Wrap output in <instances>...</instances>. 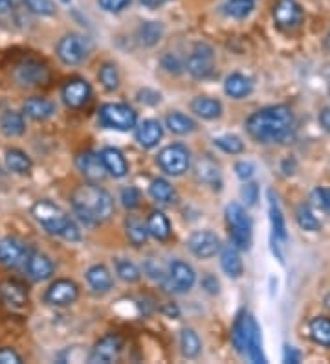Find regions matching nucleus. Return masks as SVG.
Segmentation results:
<instances>
[{
	"instance_id": "obj_1",
	"label": "nucleus",
	"mask_w": 330,
	"mask_h": 364,
	"mask_svg": "<svg viewBox=\"0 0 330 364\" xmlns=\"http://www.w3.org/2000/svg\"><path fill=\"white\" fill-rule=\"evenodd\" d=\"M246 129L251 138L263 144H281L292 136L294 114L286 105L264 107L248 118Z\"/></svg>"
},
{
	"instance_id": "obj_2",
	"label": "nucleus",
	"mask_w": 330,
	"mask_h": 364,
	"mask_svg": "<svg viewBox=\"0 0 330 364\" xmlns=\"http://www.w3.org/2000/svg\"><path fill=\"white\" fill-rule=\"evenodd\" d=\"M72 206L79 219L87 225L109 221L114 213V200L109 191L90 182L87 186L75 188L72 193Z\"/></svg>"
},
{
	"instance_id": "obj_3",
	"label": "nucleus",
	"mask_w": 330,
	"mask_h": 364,
	"mask_svg": "<svg viewBox=\"0 0 330 364\" xmlns=\"http://www.w3.org/2000/svg\"><path fill=\"white\" fill-rule=\"evenodd\" d=\"M231 342L238 353L246 355L251 363L264 364L266 357L263 353V338L257 320L250 313H238L231 328Z\"/></svg>"
},
{
	"instance_id": "obj_4",
	"label": "nucleus",
	"mask_w": 330,
	"mask_h": 364,
	"mask_svg": "<svg viewBox=\"0 0 330 364\" xmlns=\"http://www.w3.org/2000/svg\"><path fill=\"white\" fill-rule=\"evenodd\" d=\"M31 213L35 221L48 234H55L65 237L66 241H79L81 232L77 228L72 218L59 205L52 203V200H37Z\"/></svg>"
},
{
	"instance_id": "obj_5",
	"label": "nucleus",
	"mask_w": 330,
	"mask_h": 364,
	"mask_svg": "<svg viewBox=\"0 0 330 364\" xmlns=\"http://www.w3.org/2000/svg\"><path fill=\"white\" fill-rule=\"evenodd\" d=\"M226 219H228L229 237L231 245L238 250H250L251 247V219L246 208L238 203L226 206Z\"/></svg>"
},
{
	"instance_id": "obj_6",
	"label": "nucleus",
	"mask_w": 330,
	"mask_h": 364,
	"mask_svg": "<svg viewBox=\"0 0 330 364\" xmlns=\"http://www.w3.org/2000/svg\"><path fill=\"white\" fill-rule=\"evenodd\" d=\"M99 122L109 129L131 131L138 125V114L125 103H105L99 109Z\"/></svg>"
},
{
	"instance_id": "obj_7",
	"label": "nucleus",
	"mask_w": 330,
	"mask_h": 364,
	"mask_svg": "<svg viewBox=\"0 0 330 364\" xmlns=\"http://www.w3.org/2000/svg\"><path fill=\"white\" fill-rule=\"evenodd\" d=\"M158 166L162 171L172 177H180L184 175L191 166L189 149L182 144H171V146L163 147L158 153Z\"/></svg>"
},
{
	"instance_id": "obj_8",
	"label": "nucleus",
	"mask_w": 330,
	"mask_h": 364,
	"mask_svg": "<svg viewBox=\"0 0 330 364\" xmlns=\"http://www.w3.org/2000/svg\"><path fill=\"white\" fill-rule=\"evenodd\" d=\"M55 52H57V58L65 65L75 67V65H81L88 58L90 45H88V41L83 36H79V33H66V36H62L59 39Z\"/></svg>"
},
{
	"instance_id": "obj_9",
	"label": "nucleus",
	"mask_w": 330,
	"mask_h": 364,
	"mask_svg": "<svg viewBox=\"0 0 330 364\" xmlns=\"http://www.w3.org/2000/svg\"><path fill=\"white\" fill-rule=\"evenodd\" d=\"M185 68L194 80H207L215 72V52L206 43H198L193 48L191 55L187 58Z\"/></svg>"
},
{
	"instance_id": "obj_10",
	"label": "nucleus",
	"mask_w": 330,
	"mask_h": 364,
	"mask_svg": "<svg viewBox=\"0 0 330 364\" xmlns=\"http://www.w3.org/2000/svg\"><path fill=\"white\" fill-rule=\"evenodd\" d=\"M197 282V274H194L193 267L187 265L182 259H175L169 267V272L163 276V287L167 291H172V293H187L191 291Z\"/></svg>"
},
{
	"instance_id": "obj_11",
	"label": "nucleus",
	"mask_w": 330,
	"mask_h": 364,
	"mask_svg": "<svg viewBox=\"0 0 330 364\" xmlns=\"http://www.w3.org/2000/svg\"><path fill=\"white\" fill-rule=\"evenodd\" d=\"M268 212H270V223H272V247L273 254L277 256L279 262L282 263V252L281 247H285L288 241V232H286V223L282 210L279 206L277 199L273 197V191H268Z\"/></svg>"
},
{
	"instance_id": "obj_12",
	"label": "nucleus",
	"mask_w": 330,
	"mask_h": 364,
	"mask_svg": "<svg viewBox=\"0 0 330 364\" xmlns=\"http://www.w3.org/2000/svg\"><path fill=\"white\" fill-rule=\"evenodd\" d=\"M187 249L200 259H209L220 252L222 245H220L219 235L211 230H198L189 235L187 240Z\"/></svg>"
},
{
	"instance_id": "obj_13",
	"label": "nucleus",
	"mask_w": 330,
	"mask_h": 364,
	"mask_svg": "<svg viewBox=\"0 0 330 364\" xmlns=\"http://www.w3.org/2000/svg\"><path fill=\"white\" fill-rule=\"evenodd\" d=\"M15 81L22 87H39V85L48 83L50 70L44 67L43 63L26 59L15 68Z\"/></svg>"
},
{
	"instance_id": "obj_14",
	"label": "nucleus",
	"mask_w": 330,
	"mask_h": 364,
	"mask_svg": "<svg viewBox=\"0 0 330 364\" xmlns=\"http://www.w3.org/2000/svg\"><path fill=\"white\" fill-rule=\"evenodd\" d=\"M79 298V285L72 280H57L53 282L44 294V300L50 306L55 307H66L74 304Z\"/></svg>"
},
{
	"instance_id": "obj_15",
	"label": "nucleus",
	"mask_w": 330,
	"mask_h": 364,
	"mask_svg": "<svg viewBox=\"0 0 330 364\" xmlns=\"http://www.w3.org/2000/svg\"><path fill=\"white\" fill-rule=\"evenodd\" d=\"M123 350V341L119 335H105L103 338L96 342V346L92 348V353H90V363H101V364H110L118 360L119 353Z\"/></svg>"
},
{
	"instance_id": "obj_16",
	"label": "nucleus",
	"mask_w": 330,
	"mask_h": 364,
	"mask_svg": "<svg viewBox=\"0 0 330 364\" xmlns=\"http://www.w3.org/2000/svg\"><path fill=\"white\" fill-rule=\"evenodd\" d=\"M273 21L281 30H292L303 23V8L295 0H279L273 6Z\"/></svg>"
},
{
	"instance_id": "obj_17",
	"label": "nucleus",
	"mask_w": 330,
	"mask_h": 364,
	"mask_svg": "<svg viewBox=\"0 0 330 364\" xmlns=\"http://www.w3.org/2000/svg\"><path fill=\"white\" fill-rule=\"evenodd\" d=\"M61 96L66 107L81 109V107L87 105L90 102V98H92V87H90V83L87 80L75 77V80H70L62 87Z\"/></svg>"
},
{
	"instance_id": "obj_18",
	"label": "nucleus",
	"mask_w": 330,
	"mask_h": 364,
	"mask_svg": "<svg viewBox=\"0 0 330 364\" xmlns=\"http://www.w3.org/2000/svg\"><path fill=\"white\" fill-rule=\"evenodd\" d=\"M26 245L18 241L17 237H4L0 240V263L8 269H17L24 265L28 258Z\"/></svg>"
},
{
	"instance_id": "obj_19",
	"label": "nucleus",
	"mask_w": 330,
	"mask_h": 364,
	"mask_svg": "<svg viewBox=\"0 0 330 364\" xmlns=\"http://www.w3.org/2000/svg\"><path fill=\"white\" fill-rule=\"evenodd\" d=\"M75 164H77V169H79L81 173L84 175V178H88V181L94 182V184L101 182L103 178L106 177V169L101 162V156L97 155V153H81V155L77 156V160H75Z\"/></svg>"
},
{
	"instance_id": "obj_20",
	"label": "nucleus",
	"mask_w": 330,
	"mask_h": 364,
	"mask_svg": "<svg viewBox=\"0 0 330 364\" xmlns=\"http://www.w3.org/2000/svg\"><path fill=\"white\" fill-rule=\"evenodd\" d=\"M24 269H26L28 276L33 282H44L52 278L53 274V263L46 254L40 252H30L28 254L26 262H24Z\"/></svg>"
},
{
	"instance_id": "obj_21",
	"label": "nucleus",
	"mask_w": 330,
	"mask_h": 364,
	"mask_svg": "<svg viewBox=\"0 0 330 364\" xmlns=\"http://www.w3.org/2000/svg\"><path fill=\"white\" fill-rule=\"evenodd\" d=\"M0 300L9 307L21 309V307L28 306V289L26 285L18 280H6L0 285Z\"/></svg>"
},
{
	"instance_id": "obj_22",
	"label": "nucleus",
	"mask_w": 330,
	"mask_h": 364,
	"mask_svg": "<svg viewBox=\"0 0 330 364\" xmlns=\"http://www.w3.org/2000/svg\"><path fill=\"white\" fill-rule=\"evenodd\" d=\"M99 156H101V162L105 166L106 173L112 175L114 178L127 177L128 162L118 147H103Z\"/></svg>"
},
{
	"instance_id": "obj_23",
	"label": "nucleus",
	"mask_w": 330,
	"mask_h": 364,
	"mask_svg": "<svg viewBox=\"0 0 330 364\" xmlns=\"http://www.w3.org/2000/svg\"><path fill=\"white\" fill-rule=\"evenodd\" d=\"M162 136L163 127L158 120H143L140 125H136V142L143 149H153L158 146Z\"/></svg>"
},
{
	"instance_id": "obj_24",
	"label": "nucleus",
	"mask_w": 330,
	"mask_h": 364,
	"mask_svg": "<svg viewBox=\"0 0 330 364\" xmlns=\"http://www.w3.org/2000/svg\"><path fill=\"white\" fill-rule=\"evenodd\" d=\"M24 112H26V116H30L31 120L44 122L55 114V103L46 98H40V96H33V98L24 102Z\"/></svg>"
},
{
	"instance_id": "obj_25",
	"label": "nucleus",
	"mask_w": 330,
	"mask_h": 364,
	"mask_svg": "<svg viewBox=\"0 0 330 364\" xmlns=\"http://www.w3.org/2000/svg\"><path fill=\"white\" fill-rule=\"evenodd\" d=\"M251 90H253V81L250 77H246L244 74H229L224 81V92L228 94L229 98L233 100H242L250 96Z\"/></svg>"
},
{
	"instance_id": "obj_26",
	"label": "nucleus",
	"mask_w": 330,
	"mask_h": 364,
	"mask_svg": "<svg viewBox=\"0 0 330 364\" xmlns=\"http://www.w3.org/2000/svg\"><path fill=\"white\" fill-rule=\"evenodd\" d=\"M87 282L88 285L92 287L94 293L105 294L109 293L112 285H114V280H112V274L106 269L105 265H92L87 271Z\"/></svg>"
},
{
	"instance_id": "obj_27",
	"label": "nucleus",
	"mask_w": 330,
	"mask_h": 364,
	"mask_svg": "<svg viewBox=\"0 0 330 364\" xmlns=\"http://www.w3.org/2000/svg\"><path fill=\"white\" fill-rule=\"evenodd\" d=\"M145 227L149 235H153L154 240L158 241H167L172 234L171 223H169L167 215L163 212H158V210H154V212L149 213V218H147L145 221Z\"/></svg>"
},
{
	"instance_id": "obj_28",
	"label": "nucleus",
	"mask_w": 330,
	"mask_h": 364,
	"mask_svg": "<svg viewBox=\"0 0 330 364\" xmlns=\"http://www.w3.org/2000/svg\"><path fill=\"white\" fill-rule=\"evenodd\" d=\"M220 267L222 271L229 276V278H241L244 272V265H242L241 254H238L237 247L228 245L220 250Z\"/></svg>"
},
{
	"instance_id": "obj_29",
	"label": "nucleus",
	"mask_w": 330,
	"mask_h": 364,
	"mask_svg": "<svg viewBox=\"0 0 330 364\" xmlns=\"http://www.w3.org/2000/svg\"><path fill=\"white\" fill-rule=\"evenodd\" d=\"M191 111L202 120H216L222 116V103L215 98H207V96H198L191 102Z\"/></svg>"
},
{
	"instance_id": "obj_30",
	"label": "nucleus",
	"mask_w": 330,
	"mask_h": 364,
	"mask_svg": "<svg viewBox=\"0 0 330 364\" xmlns=\"http://www.w3.org/2000/svg\"><path fill=\"white\" fill-rule=\"evenodd\" d=\"M165 125H167V129L175 134H191L193 131H197V122L191 118V116L184 114V112H169L167 118H165Z\"/></svg>"
},
{
	"instance_id": "obj_31",
	"label": "nucleus",
	"mask_w": 330,
	"mask_h": 364,
	"mask_svg": "<svg viewBox=\"0 0 330 364\" xmlns=\"http://www.w3.org/2000/svg\"><path fill=\"white\" fill-rule=\"evenodd\" d=\"M0 131L9 138L21 136L26 131V124H24V116L21 112L6 111L0 116Z\"/></svg>"
},
{
	"instance_id": "obj_32",
	"label": "nucleus",
	"mask_w": 330,
	"mask_h": 364,
	"mask_svg": "<svg viewBox=\"0 0 330 364\" xmlns=\"http://www.w3.org/2000/svg\"><path fill=\"white\" fill-rule=\"evenodd\" d=\"M308 333L316 344L330 348V318L326 316H316L308 324Z\"/></svg>"
},
{
	"instance_id": "obj_33",
	"label": "nucleus",
	"mask_w": 330,
	"mask_h": 364,
	"mask_svg": "<svg viewBox=\"0 0 330 364\" xmlns=\"http://www.w3.org/2000/svg\"><path fill=\"white\" fill-rule=\"evenodd\" d=\"M6 168L9 169V171H13V173L17 175H26L30 173L31 169V159L26 155L24 151H21V149H8L6 151Z\"/></svg>"
},
{
	"instance_id": "obj_34",
	"label": "nucleus",
	"mask_w": 330,
	"mask_h": 364,
	"mask_svg": "<svg viewBox=\"0 0 330 364\" xmlns=\"http://www.w3.org/2000/svg\"><path fill=\"white\" fill-rule=\"evenodd\" d=\"M149 193L154 200H158L162 205H171L176 199V191L172 184L165 178H154L149 186Z\"/></svg>"
},
{
	"instance_id": "obj_35",
	"label": "nucleus",
	"mask_w": 330,
	"mask_h": 364,
	"mask_svg": "<svg viewBox=\"0 0 330 364\" xmlns=\"http://www.w3.org/2000/svg\"><path fill=\"white\" fill-rule=\"evenodd\" d=\"M194 173H197L198 181L206 182V184H215L220 178V168L213 159L202 156L194 166Z\"/></svg>"
},
{
	"instance_id": "obj_36",
	"label": "nucleus",
	"mask_w": 330,
	"mask_h": 364,
	"mask_svg": "<svg viewBox=\"0 0 330 364\" xmlns=\"http://www.w3.org/2000/svg\"><path fill=\"white\" fill-rule=\"evenodd\" d=\"M125 232H127V237L134 247H143L147 243V237H149V232L147 227L138 218L131 215L125 221Z\"/></svg>"
},
{
	"instance_id": "obj_37",
	"label": "nucleus",
	"mask_w": 330,
	"mask_h": 364,
	"mask_svg": "<svg viewBox=\"0 0 330 364\" xmlns=\"http://www.w3.org/2000/svg\"><path fill=\"white\" fill-rule=\"evenodd\" d=\"M180 348L184 357L187 359H194V357L200 355V351H202V342L198 338V335L194 333L193 329H182L180 333Z\"/></svg>"
},
{
	"instance_id": "obj_38",
	"label": "nucleus",
	"mask_w": 330,
	"mask_h": 364,
	"mask_svg": "<svg viewBox=\"0 0 330 364\" xmlns=\"http://www.w3.org/2000/svg\"><path fill=\"white\" fill-rule=\"evenodd\" d=\"M295 219H297V225L307 232H317L319 228H321V221L317 219L314 210L308 205H301L299 208H297V212H295Z\"/></svg>"
},
{
	"instance_id": "obj_39",
	"label": "nucleus",
	"mask_w": 330,
	"mask_h": 364,
	"mask_svg": "<svg viewBox=\"0 0 330 364\" xmlns=\"http://www.w3.org/2000/svg\"><path fill=\"white\" fill-rule=\"evenodd\" d=\"M163 36V28L160 23H143L140 26V41L145 46L158 45Z\"/></svg>"
},
{
	"instance_id": "obj_40",
	"label": "nucleus",
	"mask_w": 330,
	"mask_h": 364,
	"mask_svg": "<svg viewBox=\"0 0 330 364\" xmlns=\"http://www.w3.org/2000/svg\"><path fill=\"white\" fill-rule=\"evenodd\" d=\"M97 77H99L101 85L105 87L106 90H109V92H114V90H118L119 74H118V68H116V65H112V63H105V65L99 68V74H97Z\"/></svg>"
},
{
	"instance_id": "obj_41",
	"label": "nucleus",
	"mask_w": 330,
	"mask_h": 364,
	"mask_svg": "<svg viewBox=\"0 0 330 364\" xmlns=\"http://www.w3.org/2000/svg\"><path fill=\"white\" fill-rule=\"evenodd\" d=\"M213 142H215L220 151L228 153V155H241L244 151V142L235 134H224V136L215 138Z\"/></svg>"
},
{
	"instance_id": "obj_42",
	"label": "nucleus",
	"mask_w": 330,
	"mask_h": 364,
	"mask_svg": "<svg viewBox=\"0 0 330 364\" xmlns=\"http://www.w3.org/2000/svg\"><path fill=\"white\" fill-rule=\"evenodd\" d=\"M116 274L123 282H127V284H134V282H138L141 278L140 269L132 262H128V259L121 258L116 259Z\"/></svg>"
},
{
	"instance_id": "obj_43",
	"label": "nucleus",
	"mask_w": 330,
	"mask_h": 364,
	"mask_svg": "<svg viewBox=\"0 0 330 364\" xmlns=\"http://www.w3.org/2000/svg\"><path fill=\"white\" fill-rule=\"evenodd\" d=\"M255 0H228L226 2V11L235 18H246L253 11Z\"/></svg>"
},
{
	"instance_id": "obj_44",
	"label": "nucleus",
	"mask_w": 330,
	"mask_h": 364,
	"mask_svg": "<svg viewBox=\"0 0 330 364\" xmlns=\"http://www.w3.org/2000/svg\"><path fill=\"white\" fill-rule=\"evenodd\" d=\"M24 4L31 14L40 15V17H52L57 11L52 0H24Z\"/></svg>"
},
{
	"instance_id": "obj_45",
	"label": "nucleus",
	"mask_w": 330,
	"mask_h": 364,
	"mask_svg": "<svg viewBox=\"0 0 330 364\" xmlns=\"http://www.w3.org/2000/svg\"><path fill=\"white\" fill-rule=\"evenodd\" d=\"M310 200H312V206L319 210H325L329 212L330 210V188H316L310 196Z\"/></svg>"
},
{
	"instance_id": "obj_46",
	"label": "nucleus",
	"mask_w": 330,
	"mask_h": 364,
	"mask_svg": "<svg viewBox=\"0 0 330 364\" xmlns=\"http://www.w3.org/2000/svg\"><path fill=\"white\" fill-rule=\"evenodd\" d=\"M140 191H138V188L134 186H127L121 190V203H123L125 208L128 210H134L140 206Z\"/></svg>"
},
{
	"instance_id": "obj_47",
	"label": "nucleus",
	"mask_w": 330,
	"mask_h": 364,
	"mask_svg": "<svg viewBox=\"0 0 330 364\" xmlns=\"http://www.w3.org/2000/svg\"><path fill=\"white\" fill-rule=\"evenodd\" d=\"M132 0H97V4L101 6V9L109 11V14H119L125 8L131 6Z\"/></svg>"
},
{
	"instance_id": "obj_48",
	"label": "nucleus",
	"mask_w": 330,
	"mask_h": 364,
	"mask_svg": "<svg viewBox=\"0 0 330 364\" xmlns=\"http://www.w3.org/2000/svg\"><path fill=\"white\" fill-rule=\"evenodd\" d=\"M235 173H237L241 181H250L253 173H255V166L251 164V162H246V160H241V162L235 164Z\"/></svg>"
},
{
	"instance_id": "obj_49",
	"label": "nucleus",
	"mask_w": 330,
	"mask_h": 364,
	"mask_svg": "<svg viewBox=\"0 0 330 364\" xmlns=\"http://www.w3.org/2000/svg\"><path fill=\"white\" fill-rule=\"evenodd\" d=\"M242 199L246 200L248 206H253L259 199V186L253 182H248L246 186L242 188Z\"/></svg>"
},
{
	"instance_id": "obj_50",
	"label": "nucleus",
	"mask_w": 330,
	"mask_h": 364,
	"mask_svg": "<svg viewBox=\"0 0 330 364\" xmlns=\"http://www.w3.org/2000/svg\"><path fill=\"white\" fill-rule=\"evenodd\" d=\"M22 357L11 348H0V364H21Z\"/></svg>"
},
{
	"instance_id": "obj_51",
	"label": "nucleus",
	"mask_w": 330,
	"mask_h": 364,
	"mask_svg": "<svg viewBox=\"0 0 330 364\" xmlns=\"http://www.w3.org/2000/svg\"><path fill=\"white\" fill-rule=\"evenodd\" d=\"M162 67L167 72H171V74H180L182 72L180 61H178V58L172 55V53H167V55L162 59Z\"/></svg>"
},
{
	"instance_id": "obj_52",
	"label": "nucleus",
	"mask_w": 330,
	"mask_h": 364,
	"mask_svg": "<svg viewBox=\"0 0 330 364\" xmlns=\"http://www.w3.org/2000/svg\"><path fill=\"white\" fill-rule=\"evenodd\" d=\"M202 287L206 289L207 293L216 294V293H219V280H216L213 274H206L202 278Z\"/></svg>"
},
{
	"instance_id": "obj_53",
	"label": "nucleus",
	"mask_w": 330,
	"mask_h": 364,
	"mask_svg": "<svg viewBox=\"0 0 330 364\" xmlns=\"http://www.w3.org/2000/svg\"><path fill=\"white\" fill-rule=\"evenodd\" d=\"M282 360H285V363L297 364L301 363V353L295 350L294 346H285V355H282Z\"/></svg>"
},
{
	"instance_id": "obj_54",
	"label": "nucleus",
	"mask_w": 330,
	"mask_h": 364,
	"mask_svg": "<svg viewBox=\"0 0 330 364\" xmlns=\"http://www.w3.org/2000/svg\"><path fill=\"white\" fill-rule=\"evenodd\" d=\"M319 124H321V127L326 133H330V107H325V109L319 112Z\"/></svg>"
},
{
	"instance_id": "obj_55",
	"label": "nucleus",
	"mask_w": 330,
	"mask_h": 364,
	"mask_svg": "<svg viewBox=\"0 0 330 364\" xmlns=\"http://www.w3.org/2000/svg\"><path fill=\"white\" fill-rule=\"evenodd\" d=\"M140 2L145 6V8H158V6L165 4L167 0H140Z\"/></svg>"
},
{
	"instance_id": "obj_56",
	"label": "nucleus",
	"mask_w": 330,
	"mask_h": 364,
	"mask_svg": "<svg viewBox=\"0 0 330 364\" xmlns=\"http://www.w3.org/2000/svg\"><path fill=\"white\" fill-rule=\"evenodd\" d=\"M11 2H13V0H0V14L8 11L9 6H11Z\"/></svg>"
},
{
	"instance_id": "obj_57",
	"label": "nucleus",
	"mask_w": 330,
	"mask_h": 364,
	"mask_svg": "<svg viewBox=\"0 0 330 364\" xmlns=\"http://www.w3.org/2000/svg\"><path fill=\"white\" fill-rule=\"evenodd\" d=\"M325 48L330 50V33L325 37Z\"/></svg>"
},
{
	"instance_id": "obj_58",
	"label": "nucleus",
	"mask_w": 330,
	"mask_h": 364,
	"mask_svg": "<svg viewBox=\"0 0 330 364\" xmlns=\"http://www.w3.org/2000/svg\"><path fill=\"white\" fill-rule=\"evenodd\" d=\"M61 2H65V4H68V2H70V0H61Z\"/></svg>"
},
{
	"instance_id": "obj_59",
	"label": "nucleus",
	"mask_w": 330,
	"mask_h": 364,
	"mask_svg": "<svg viewBox=\"0 0 330 364\" xmlns=\"http://www.w3.org/2000/svg\"><path fill=\"white\" fill-rule=\"evenodd\" d=\"M329 92H330V77H329Z\"/></svg>"
}]
</instances>
